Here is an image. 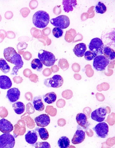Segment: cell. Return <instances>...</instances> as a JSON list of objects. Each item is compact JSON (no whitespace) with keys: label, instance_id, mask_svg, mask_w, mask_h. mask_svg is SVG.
I'll return each mask as SVG.
<instances>
[{"label":"cell","instance_id":"obj_1","mask_svg":"<svg viewBox=\"0 0 115 148\" xmlns=\"http://www.w3.org/2000/svg\"><path fill=\"white\" fill-rule=\"evenodd\" d=\"M3 55L7 62L15 65L13 68L12 75H17L19 70L22 68L24 64L20 55L17 53L14 48L9 47L4 50Z\"/></svg>","mask_w":115,"mask_h":148},{"label":"cell","instance_id":"obj_2","mask_svg":"<svg viewBox=\"0 0 115 148\" xmlns=\"http://www.w3.org/2000/svg\"><path fill=\"white\" fill-rule=\"evenodd\" d=\"M50 16L47 12L39 10L35 12L33 17V22L35 27L43 29L46 27L50 21Z\"/></svg>","mask_w":115,"mask_h":148},{"label":"cell","instance_id":"obj_3","mask_svg":"<svg viewBox=\"0 0 115 148\" xmlns=\"http://www.w3.org/2000/svg\"><path fill=\"white\" fill-rule=\"evenodd\" d=\"M38 57L43 64L47 67L52 66L56 62V58L52 53L41 50L38 53Z\"/></svg>","mask_w":115,"mask_h":148},{"label":"cell","instance_id":"obj_4","mask_svg":"<svg viewBox=\"0 0 115 148\" xmlns=\"http://www.w3.org/2000/svg\"><path fill=\"white\" fill-rule=\"evenodd\" d=\"M89 49L97 56L103 54L104 45L101 40L98 38H95L91 40L88 46Z\"/></svg>","mask_w":115,"mask_h":148},{"label":"cell","instance_id":"obj_5","mask_svg":"<svg viewBox=\"0 0 115 148\" xmlns=\"http://www.w3.org/2000/svg\"><path fill=\"white\" fill-rule=\"evenodd\" d=\"M50 23L54 27L61 29L67 28L70 25V20L67 16L61 15L51 20Z\"/></svg>","mask_w":115,"mask_h":148},{"label":"cell","instance_id":"obj_6","mask_svg":"<svg viewBox=\"0 0 115 148\" xmlns=\"http://www.w3.org/2000/svg\"><path fill=\"white\" fill-rule=\"evenodd\" d=\"M110 62V60L107 59L104 56L99 55L97 56L94 59L93 66L97 71H102L105 69Z\"/></svg>","mask_w":115,"mask_h":148},{"label":"cell","instance_id":"obj_7","mask_svg":"<svg viewBox=\"0 0 115 148\" xmlns=\"http://www.w3.org/2000/svg\"><path fill=\"white\" fill-rule=\"evenodd\" d=\"M15 144L14 137L9 133L0 136V148H13Z\"/></svg>","mask_w":115,"mask_h":148},{"label":"cell","instance_id":"obj_8","mask_svg":"<svg viewBox=\"0 0 115 148\" xmlns=\"http://www.w3.org/2000/svg\"><path fill=\"white\" fill-rule=\"evenodd\" d=\"M63 83V78L59 75H55L50 78L45 79L44 82L46 86L55 88L62 86Z\"/></svg>","mask_w":115,"mask_h":148},{"label":"cell","instance_id":"obj_9","mask_svg":"<svg viewBox=\"0 0 115 148\" xmlns=\"http://www.w3.org/2000/svg\"><path fill=\"white\" fill-rule=\"evenodd\" d=\"M93 129L98 136L100 138H104L108 134V124L105 122L99 123Z\"/></svg>","mask_w":115,"mask_h":148},{"label":"cell","instance_id":"obj_10","mask_svg":"<svg viewBox=\"0 0 115 148\" xmlns=\"http://www.w3.org/2000/svg\"><path fill=\"white\" fill-rule=\"evenodd\" d=\"M107 113L105 108L100 107L92 112L91 113V117L95 121L101 123L105 119Z\"/></svg>","mask_w":115,"mask_h":148},{"label":"cell","instance_id":"obj_11","mask_svg":"<svg viewBox=\"0 0 115 148\" xmlns=\"http://www.w3.org/2000/svg\"><path fill=\"white\" fill-rule=\"evenodd\" d=\"M20 92L17 88H13L8 90L6 97L10 102H15L19 99Z\"/></svg>","mask_w":115,"mask_h":148},{"label":"cell","instance_id":"obj_12","mask_svg":"<svg viewBox=\"0 0 115 148\" xmlns=\"http://www.w3.org/2000/svg\"><path fill=\"white\" fill-rule=\"evenodd\" d=\"M35 121L37 126L43 127L49 125L50 123V119L46 114H42L35 118Z\"/></svg>","mask_w":115,"mask_h":148},{"label":"cell","instance_id":"obj_13","mask_svg":"<svg viewBox=\"0 0 115 148\" xmlns=\"http://www.w3.org/2000/svg\"><path fill=\"white\" fill-rule=\"evenodd\" d=\"M14 127L10 122L3 119L0 120V131L4 134L11 132L13 131Z\"/></svg>","mask_w":115,"mask_h":148},{"label":"cell","instance_id":"obj_14","mask_svg":"<svg viewBox=\"0 0 115 148\" xmlns=\"http://www.w3.org/2000/svg\"><path fill=\"white\" fill-rule=\"evenodd\" d=\"M86 138V133L81 130H77L74 134L72 140V142L74 145H77L82 143Z\"/></svg>","mask_w":115,"mask_h":148},{"label":"cell","instance_id":"obj_15","mask_svg":"<svg viewBox=\"0 0 115 148\" xmlns=\"http://www.w3.org/2000/svg\"><path fill=\"white\" fill-rule=\"evenodd\" d=\"M87 49L86 44L83 43H79L75 45L73 49V52L77 57L84 56Z\"/></svg>","mask_w":115,"mask_h":148},{"label":"cell","instance_id":"obj_16","mask_svg":"<svg viewBox=\"0 0 115 148\" xmlns=\"http://www.w3.org/2000/svg\"><path fill=\"white\" fill-rule=\"evenodd\" d=\"M12 83L9 77L6 75H0V88L4 90L10 88Z\"/></svg>","mask_w":115,"mask_h":148},{"label":"cell","instance_id":"obj_17","mask_svg":"<svg viewBox=\"0 0 115 148\" xmlns=\"http://www.w3.org/2000/svg\"><path fill=\"white\" fill-rule=\"evenodd\" d=\"M63 10L65 12L68 13L73 10V8L77 5L76 0H63Z\"/></svg>","mask_w":115,"mask_h":148},{"label":"cell","instance_id":"obj_18","mask_svg":"<svg viewBox=\"0 0 115 148\" xmlns=\"http://www.w3.org/2000/svg\"><path fill=\"white\" fill-rule=\"evenodd\" d=\"M38 138L37 132L34 130L29 131L25 135V139L27 143L33 145L36 143Z\"/></svg>","mask_w":115,"mask_h":148},{"label":"cell","instance_id":"obj_19","mask_svg":"<svg viewBox=\"0 0 115 148\" xmlns=\"http://www.w3.org/2000/svg\"><path fill=\"white\" fill-rule=\"evenodd\" d=\"M33 103L34 109L37 111H42L45 109V106L43 102L42 98L39 96L33 98Z\"/></svg>","mask_w":115,"mask_h":148},{"label":"cell","instance_id":"obj_20","mask_svg":"<svg viewBox=\"0 0 115 148\" xmlns=\"http://www.w3.org/2000/svg\"><path fill=\"white\" fill-rule=\"evenodd\" d=\"M87 117L85 114L79 113L77 115L76 120L77 123L80 126L86 129L88 124Z\"/></svg>","mask_w":115,"mask_h":148},{"label":"cell","instance_id":"obj_21","mask_svg":"<svg viewBox=\"0 0 115 148\" xmlns=\"http://www.w3.org/2000/svg\"><path fill=\"white\" fill-rule=\"evenodd\" d=\"M12 107L14 111L18 115L21 114L25 111V106L24 104L20 101H17L15 103L13 104Z\"/></svg>","mask_w":115,"mask_h":148},{"label":"cell","instance_id":"obj_22","mask_svg":"<svg viewBox=\"0 0 115 148\" xmlns=\"http://www.w3.org/2000/svg\"><path fill=\"white\" fill-rule=\"evenodd\" d=\"M43 99L44 101L46 103L50 104L54 103L56 101L57 95L54 92H51L43 95Z\"/></svg>","mask_w":115,"mask_h":148},{"label":"cell","instance_id":"obj_23","mask_svg":"<svg viewBox=\"0 0 115 148\" xmlns=\"http://www.w3.org/2000/svg\"><path fill=\"white\" fill-rule=\"evenodd\" d=\"M103 54L105 57L110 60H113L115 58V52L114 49L110 47H106L103 50Z\"/></svg>","mask_w":115,"mask_h":148},{"label":"cell","instance_id":"obj_24","mask_svg":"<svg viewBox=\"0 0 115 148\" xmlns=\"http://www.w3.org/2000/svg\"><path fill=\"white\" fill-rule=\"evenodd\" d=\"M59 147L60 148H68L70 145V141L66 136H62L58 141Z\"/></svg>","mask_w":115,"mask_h":148},{"label":"cell","instance_id":"obj_25","mask_svg":"<svg viewBox=\"0 0 115 148\" xmlns=\"http://www.w3.org/2000/svg\"><path fill=\"white\" fill-rule=\"evenodd\" d=\"M31 67L33 69L41 71L43 69V64L39 59H35L31 61Z\"/></svg>","mask_w":115,"mask_h":148},{"label":"cell","instance_id":"obj_26","mask_svg":"<svg viewBox=\"0 0 115 148\" xmlns=\"http://www.w3.org/2000/svg\"><path fill=\"white\" fill-rule=\"evenodd\" d=\"M0 69L4 73H7L10 71V67L6 61L3 58H0Z\"/></svg>","mask_w":115,"mask_h":148},{"label":"cell","instance_id":"obj_27","mask_svg":"<svg viewBox=\"0 0 115 148\" xmlns=\"http://www.w3.org/2000/svg\"><path fill=\"white\" fill-rule=\"evenodd\" d=\"M38 132L41 138L43 140H46L48 139L49 134L46 129L42 127L39 128Z\"/></svg>","mask_w":115,"mask_h":148},{"label":"cell","instance_id":"obj_28","mask_svg":"<svg viewBox=\"0 0 115 148\" xmlns=\"http://www.w3.org/2000/svg\"><path fill=\"white\" fill-rule=\"evenodd\" d=\"M95 10L97 13L103 14L106 11L107 8L104 3L99 2L95 7Z\"/></svg>","mask_w":115,"mask_h":148},{"label":"cell","instance_id":"obj_29","mask_svg":"<svg viewBox=\"0 0 115 148\" xmlns=\"http://www.w3.org/2000/svg\"><path fill=\"white\" fill-rule=\"evenodd\" d=\"M35 148H51V146L47 142H37L35 145Z\"/></svg>","mask_w":115,"mask_h":148},{"label":"cell","instance_id":"obj_30","mask_svg":"<svg viewBox=\"0 0 115 148\" xmlns=\"http://www.w3.org/2000/svg\"><path fill=\"white\" fill-rule=\"evenodd\" d=\"M84 58L86 60L90 61L94 59L97 55L90 51H86L84 53Z\"/></svg>","mask_w":115,"mask_h":148},{"label":"cell","instance_id":"obj_31","mask_svg":"<svg viewBox=\"0 0 115 148\" xmlns=\"http://www.w3.org/2000/svg\"><path fill=\"white\" fill-rule=\"evenodd\" d=\"M52 33L53 36L56 38H59L63 36V31L62 29L58 27L54 28L52 30Z\"/></svg>","mask_w":115,"mask_h":148},{"label":"cell","instance_id":"obj_32","mask_svg":"<svg viewBox=\"0 0 115 148\" xmlns=\"http://www.w3.org/2000/svg\"><path fill=\"white\" fill-rule=\"evenodd\" d=\"M20 12L24 18H26L31 12L30 10L28 8H23L20 10Z\"/></svg>","mask_w":115,"mask_h":148},{"label":"cell","instance_id":"obj_33","mask_svg":"<svg viewBox=\"0 0 115 148\" xmlns=\"http://www.w3.org/2000/svg\"><path fill=\"white\" fill-rule=\"evenodd\" d=\"M28 45L24 42H22L18 44L17 46V49L18 51H22L23 49H27Z\"/></svg>","mask_w":115,"mask_h":148},{"label":"cell","instance_id":"obj_34","mask_svg":"<svg viewBox=\"0 0 115 148\" xmlns=\"http://www.w3.org/2000/svg\"><path fill=\"white\" fill-rule=\"evenodd\" d=\"M37 6V2L35 1H31L30 2L29 7L31 10L36 8Z\"/></svg>","mask_w":115,"mask_h":148},{"label":"cell","instance_id":"obj_35","mask_svg":"<svg viewBox=\"0 0 115 148\" xmlns=\"http://www.w3.org/2000/svg\"><path fill=\"white\" fill-rule=\"evenodd\" d=\"M16 35L14 33L13 31H8L7 32V37L10 39H14L15 38Z\"/></svg>","mask_w":115,"mask_h":148},{"label":"cell","instance_id":"obj_36","mask_svg":"<svg viewBox=\"0 0 115 148\" xmlns=\"http://www.w3.org/2000/svg\"><path fill=\"white\" fill-rule=\"evenodd\" d=\"M13 16V14L12 12L11 11H8L5 14V17L7 19H10Z\"/></svg>","mask_w":115,"mask_h":148},{"label":"cell","instance_id":"obj_37","mask_svg":"<svg viewBox=\"0 0 115 148\" xmlns=\"http://www.w3.org/2000/svg\"><path fill=\"white\" fill-rule=\"evenodd\" d=\"M32 57L31 53L29 51L25 52L23 55V57L25 59L29 60Z\"/></svg>","mask_w":115,"mask_h":148},{"label":"cell","instance_id":"obj_38","mask_svg":"<svg viewBox=\"0 0 115 148\" xmlns=\"http://www.w3.org/2000/svg\"><path fill=\"white\" fill-rule=\"evenodd\" d=\"M5 38V36L3 34H0V43L3 42Z\"/></svg>","mask_w":115,"mask_h":148},{"label":"cell","instance_id":"obj_39","mask_svg":"<svg viewBox=\"0 0 115 148\" xmlns=\"http://www.w3.org/2000/svg\"><path fill=\"white\" fill-rule=\"evenodd\" d=\"M0 34H3L5 35V38L7 36V32L3 29L0 30Z\"/></svg>","mask_w":115,"mask_h":148},{"label":"cell","instance_id":"obj_40","mask_svg":"<svg viewBox=\"0 0 115 148\" xmlns=\"http://www.w3.org/2000/svg\"><path fill=\"white\" fill-rule=\"evenodd\" d=\"M18 53H19V54L22 55L24 53V51H18Z\"/></svg>","mask_w":115,"mask_h":148},{"label":"cell","instance_id":"obj_41","mask_svg":"<svg viewBox=\"0 0 115 148\" xmlns=\"http://www.w3.org/2000/svg\"><path fill=\"white\" fill-rule=\"evenodd\" d=\"M2 19V17L1 15H0V22L1 21V20Z\"/></svg>","mask_w":115,"mask_h":148}]
</instances>
